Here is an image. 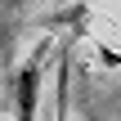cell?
I'll list each match as a JSON object with an SVG mask.
<instances>
[{"instance_id": "cell-1", "label": "cell", "mask_w": 121, "mask_h": 121, "mask_svg": "<svg viewBox=\"0 0 121 121\" xmlns=\"http://www.w3.org/2000/svg\"><path fill=\"white\" fill-rule=\"evenodd\" d=\"M45 49H49V40H40L36 49H31V58L18 67V76H13V121H36V103H40V63H45Z\"/></svg>"}]
</instances>
